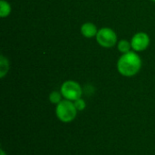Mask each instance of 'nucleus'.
<instances>
[{
    "instance_id": "5",
    "label": "nucleus",
    "mask_w": 155,
    "mask_h": 155,
    "mask_svg": "<svg viewBox=\"0 0 155 155\" xmlns=\"http://www.w3.org/2000/svg\"><path fill=\"white\" fill-rule=\"evenodd\" d=\"M150 45V37L144 32L136 33L131 39L132 49L134 52H143Z\"/></svg>"
},
{
    "instance_id": "11",
    "label": "nucleus",
    "mask_w": 155,
    "mask_h": 155,
    "mask_svg": "<svg viewBox=\"0 0 155 155\" xmlns=\"http://www.w3.org/2000/svg\"><path fill=\"white\" fill-rule=\"evenodd\" d=\"M74 106H75V108L77 109L78 112L84 111V110L85 109V107H86L85 101H84V99H82V98H79V99L75 100V101L74 102Z\"/></svg>"
},
{
    "instance_id": "13",
    "label": "nucleus",
    "mask_w": 155,
    "mask_h": 155,
    "mask_svg": "<svg viewBox=\"0 0 155 155\" xmlns=\"http://www.w3.org/2000/svg\"><path fill=\"white\" fill-rule=\"evenodd\" d=\"M152 1H153V2H155V0H152Z\"/></svg>"
},
{
    "instance_id": "1",
    "label": "nucleus",
    "mask_w": 155,
    "mask_h": 155,
    "mask_svg": "<svg viewBox=\"0 0 155 155\" xmlns=\"http://www.w3.org/2000/svg\"><path fill=\"white\" fill-rule=\"evenodd\" d=\"M117 70L123 76L132 77L136 75L142 68V59L136 52L123 54L117 61Z\"/></svg>"
},
{
    "instance_id": "12",
    "label": "nucleus",
    "mask_w": 155,
    "mask_h": 155,
    "mask_svg": "<svg viewBox=\"0 0 155 155\" xmlns=\"http://www.w3.org/2000/svg\"><path fill=\"white\" fill-rule=\"evenodd\" d=\"M0 155H6V153H5V151L3 149H1V151H0Z\"/></svg>"
},
{
    "instance_id": "7",
    "label": "nucleus",
    "mask_w": 155,
    "mask_h": 155,
    "mask_svg": "<svg viewBox=\"0 0 155 155\" xmlns=\"http://www.w3.org/2000/svg\"><path fill=\"white\" fill-rule=\"evenodd\" d=\"M9 70V62L8 59L4 56L0 55V78H4Z\"/></svg>"
},
{
    "instance_id": "3",
    "label": "nucleus",
    "mask_w": 155,
    "mask_h": 155,
    "mask_svg": "<svg viewBox=\"0 0 155 155\" xmlns=\"http://www.w3.org/2000/svg\"><path fill=\"white\" fill-rule=\"evenodd\" d=\"M60 92L64 99L72 102L81 98L83 94V90L80 84L73 80H67L64 82L61 85Z\"/></svg>"
},
{
    "instance_id": "2",
    "label": "nucleus",
    "mask_w": 155,
    "mask_h": 155,
    "mask_svg": "<svg viewBox=\"0 0 155 155\" xmlns=\"http://www.w3.org/2000/svg\"><path fill=\"white\" fill-rule=\"evenodd\" d=\"M77 109L74 102L69 100H63L55 106V115L57 119L64 124L72 123L77 115Z\"/></svg>"
},
{
    "instance_id": "4",
    "label": "nucleus",
    "mask_w": 155,
    "mask_h": 155,
    "mask_svg": "<svg viewBox=\"0 0 155 155\" xmlns=\"http://www.w3.org/2000/svg\"><path fill=\"white\" fill-rule=\"evenodd\" d=\"M95 37L99 45L104 48H111L117 44V35L110 27L99 29Z\"/></svg>"
},
{
    "instance_id": "9",
    "label": "nucleus",
    "mask_w": 155,
    "mask_h": 155,
    "mask_svg": "<svg viewBox=\"0 0 155 155\" xmlns=\"http://www.w3.org/2000/svg\"><path fill=\"white\" fill-rule=\"evenodd\" d=\"M117 48L122 54L129 53V52H131V48H132L131 42H129L127 40H121L117 44Z\"/></svg>"
},
{
    "instance_id": "6",
    "label": "nucleus",
    "mask_w": 155,
    "mask_h": 155,
    "mask_svg": "<svg viewBox=\"0 0 155 155\" xmlns=\"http://www.w3.org/2000/svg\"><path fill=\"white\" fill-rule=\"evenodd\" d=\"M81 33L86 38H93V37L96 36V35L98 33V29L94 24H93L91 22H86L82 25Z\"/></svg>"
},
{
    "instance_id": "10",
    "label": "nucleus",
    "mask_w": 155,
    "mask_h": 155,
    "mask_svg": "<svg viewBox=\"0 0 155 155\" xmlns=\"http://www.w3.org/2000/svg\"><path fill=\"white\" fill-rule=\"evenodd\" d=\"M62 98H64L63 94H61V92H58V91H54L49 94V101L55 105L63 101Z\"/></svg>"
},
{
    "instance_id": "8",
    "label": "nucleus",
    "mask_w": 155,
    "mask_h": 155,
    "mask_svg": "<svg viewBox=\"0 0 155 155\" xmlns=\"http://www.w3.org/2000/svg\"><path fill=\"white\" fill-rule=\"evenodd\" d=\"M11 13V5L5 0H0V16L2 18L7 17Z\"/></svg>"
}]
</instances>
